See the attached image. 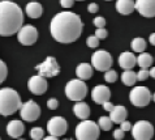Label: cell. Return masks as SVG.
<instances>
[{"label":"cell","mask_w":155,"mask_h":140,"mask_svg":"<svg viewBox=\"0 0 155 140\" xmlns=\"http://www.w3.org/2000/svg\"><path fill=\"white\" fill-rule=\"evenodd\" d=\"M82 21L78 15L73 12H60L50 24V32L55 41L60 43H72L77 41L82 33Z\"/></svg>","instance_id":"6da1fadb"},{"label":"cell","mask_w":155,"mask_h":140,"mask_svg":"<svg viewBox=\"0 0 155 140\" xmlns=\"http://www.w3.org/2000/svg\"><path fill=\"white\" fill-rule=\"evenodd\" d=\"M24 12L13 2H0V36L11 37L18 33L24 24Z\"/></svg>","instance_id":"7a4b0ae2"},{"label":"cell","mask_w":155,"mask_h":140,"mask_svg":"<svg viewBox=\"0 0 155 140\" xmlns=\"http://www.w3.org/2000/svg\"><path fill=\"white\" fill-rule=\"evenodd\" d=\"M21 103L20 94L12 88H2L0 89V115L8 117L15 114L20 110Z\"/></svg>","instance_id":"3957f363"},{"label":"cell","mask_w":155,"mask_h":140,"mask_svg":"<svg viewBox=\"0 0 155 140\" xmlns=\"http://www.w3.org/2000/svg\"><path fill=\"white\" fill-rule=\"evenodd\" d=\"M74 135L77 140H98L101 135V128L98 123L93 121H82L77 124Z\"/></svg>","instance_id":"277c9868"},{"label":"cell","mask_w":155,"mask_h":140,"mask_svg":"<svg viewBox=\"0 0 155 140\" xmlns=\"http://www.w3.org/2000/svg\"><path fill=\"white\" fill-rule=\"evenodd\" d=\"M87 94V86H86L85 81L80 80V79H73V80L68 81L65 85V96L68 100L74 102H81Z\"/></svg>","instance_id":"5b68a950"},{"label":"cell","mask_w":155,"mask_h":140,"mask_svg":"<svg viewBox=\"0 0 155 140\" xmlns=\"http://www.w3.org/2000/svg\"><path fill=\"white\" fill-rule=\"evenodd\" d=\"M129 100L130 102L137 107H145L150 103V101L153 100V94L150 93L149 88L146 86H134L130 93H129Z\"/></svg>","instance_id":"8992f818"},{"label":"cell","mask_w":155,"mask_h":140,"mask_svg":"<svg viewBox=\"0 0 155 140\" xmlns=\"http://www.w3.org/2000/svg\"><path fill=\"white\" fill-rule=\"evenodd\" d=\"M91 65L97 71L107 72L112 65V56L106 50H98L91 55Z\"/></svg>","instance_id":"52a82bcc"},{"label":"cell","mask_w":155,"mask_h":140,"mask_svg":"<svg viewBox=\"0 0 155 140\" xmlns=\"http://www.w3.org/2000/svg\"><path fill=\"white\" fill-rule=\"evenodd\" d=\"M38 75L42 77H55L60 73V65L58 64L54 56H47L45 62L35 65Z\"/></svg>","instance_id":"ba28073f"},{"label":"cell","mask_w":155,"mask_h":140,"mask_svg":"<svg viewBox=\"0 0 155 140\" xmlns=\"http://www.w3.org/2000/svg\"><path fill=\"white\" fill-rule=\"evenodd\" d=\"M132 135L134 140H151L154 136V127L147 121H138L132 127Z\"/></svg>","instance_id":"9c48e42d"},{"label":"cell","mask_w":155,"mask_h":140,"mask_svg":"<svg viewBox=\"0 0 155 140\" xmlns=\"http://www.w3.org/2000/svg\"><path fill=\"white\" fill-rule=\"evenodd\" d=\"M20 115L25 122H34L41 117V107L37 102H34L33 100L22 103V106L20 109Z\"/></svg>","instance_id":"30bf717a"},{"label":"cell","mask_w":155,"mask_h":140,"mask_svg":"<svg viewBox=\"0 0 155 140\" xmlns=\"http://www.w3.org/2000/svg\"><path fill=\"white\" fill-rule=\"evenodd\" d=\"M17 39L21 45L24 46H31L37 42L38 39V30L35 26L33 25H25L20 29V32L17 33Z\"/></svg>","instance_id":"8fae6325"},{"label":"cell","mask_w":155,"mask_h":140,"mask_svg":"<svg viewBox=\"0 0 155 140\" xmlns=\"http://www.w3.org/2000/svg\"><path fill=\"white\" fill-rule=\"evenodd\" d=\"M68 130V123L63 117H54L47 122V131L51 136L59 138L65 135Z\"/></svg>","instance_id":"7c38bea8"},{"label":"cell","mask_w":155,"mask_h":140,"mask_svg":"<svg viewBox=\"0 0 155 140\" xmlns=\"http://www.w3.org/2000/svg\"><path fill=\"white\" fill-rule=\"evenodd\" d=\"M28 88H29V90L33 94L41 96V94H45L46 92H47L48 84H47L46 77H42L39 75H35V76H31V77L29 79Z\"/></svg>","instance_id":"4fadbf2b"},{"label":"cell","mask_w":155,"mask_h":140,"mask_svg":"<svg viewBox=\"0 0 155 140\" xmlns=\"http://www.w3.org/2000/svg\"><path fill=\"white\" fill-rule=\"evenodd\" d=\"M111 98V90L106 85H97L91 90V100L95 103L103 105L104 102H108Z\"/></svg>","instance_id":"5bb4252c"},{"label":"cell","mask_w":155,"mask_h":140,"mask_svg":"<svg viewBox=\"0 0 155 140\" xmlns=\"http://www.w3.org/2000/svg\"><path fill=\"white\" fill-rule=\"evenodd\" d=\"M136 9L143 17H155V0H136Z\"/></svg>","instance_id":"9a60e30c"},{"label":"cell","mask_w":155,"mask_h":140,"mask_svg":"<svg viewBox=\"0 0 155 140\" xmlns=\"http://www.w3.org/2000/svg\"><path fill=\"white\" fill-rule=\"evenodd\" d=\"M119 64L124 71H130V69L137 64V58L133 52L124 51L119 56Z\"/></svg>","instance_id":"2e32d148"},{"label":"cell","mask_w":155,"mask_h":140,"mask_svg":"<svg viewBox=\"0 0 155 140\" xmlns=\"http://www.w3.org/2000/svg\"><path fill=\"white\" fill-rule=\"evenodd\" d=\"M24 132H25V126L21 121L15 119V121H11L9 123L7 124V134L9 135L11 138L17 139V138H20L21 135H24Z\"/></svg>","instance_id":"e0dca14e"},{"label":"cell","mask_w":155,"mask_h":140,"mask_svg":"<svg viewBox=\"0 0 155 140\" xmlns=\"http://www.w3.org/2000/svg\"><path fill=\"white\" fill-rule=\"evenodd\" d=\"M127 117H128V111L127 109L123 106V105H117V106L114 107V110L110 113V118L114 123H117V124H121L123 122L127 121Z\"/></svg>","instance_id":"ac0fdd59"},{"label":"cell","mask_w":155,"mask_h":140,"mask_svg":"<svg viewBox=\"0 0 155 140\" xmlns=\"http://www.w3.org/2000/svg\"><path fill=\"white\" fill-rule=\"evenodd\" d=\"M116 11L120 15H130L133 11H136V2L134 0H117L116 2Z\"/></svg>","instance_id":"d6986e66"},{"label":"cell","mask_w":155,"mask_h":140,"mask_svg":"<svg viewBox=\"0 0 155 140\" xmlns=\"http://www.w3.org/2000/svg\"><path fill=\"white\" fill-rule=\"evenodd\" d=\"M76 75L80 80H89L93 76V65L89 63H80L76 68Z\"/></svg>","instance_id":"ffe728a7"},{"label":"cell","mask_w":155,"mask_h":140,"mask_svg":"<svg viewBox=\"0 0 155 140\" xmlns=\"http://www.w3.org/2000/svg\"><path fill=\"white\" fill-rule=\"evenodd\" d=\"M73 113L77 118H80L81 121H87V118L90 117V107L87 103L85 102H77L73 106Z\"/></svg>","instance_id":"44dd1931"},{"label":"cell","mask_w":155,"mask_h":140,"mask_svg":"<svg viewBox=\"0 0 155 140\" xmlns=\"http://www.w3.org/2000/svg\"><path fill=\"white\" fill-rule=\"evenodd\" d=\"M26 15L30 17V19H39L43 13V7L39 3L37 2H31V3H28L26 4Z\"/></svg>","instance_id":"7402d4cb"},{"label":"cell","mask_w":155,"mask_h":140,"mask_svg":"<svg viewBox=\"0 0 155 140\" xmlns=\"http://www.w3.org/2000/svg\"><path fill=\"white\" fill-rule=\"evenodd\" d=\"M154 63V58L147 52H142L137 56V64L140 65L142 69H147L149 67H151V64Z\"/></svg>","instance_id":"603a6c76"},{"label":"cell","mask_w":155,"mask_h":140,"mask_svg":"<svg viewBox=\"0 0 155 140\" xmlns=\"http://www.w3.org/2000/svg\"><path fill=\"white\" fill-rule=\"evenodd\" d=\"M121 81H123V84L127 85V86L134 85L136 81H137V73L133 72L132 69L130 71H124L123 75H121Z\"/></svg>","instance_id":"cb8c5ba5"},{"label":"cell","mask_w":155,"mask_h":140,"mask_svg":"<svg viewBox=\"0 0 155 140\" xmlns=\"http://www.w3.org/2000/svg\"><path fill=\"white\" fill-rule=\"evenodd\" d=\"M130 47H132V50L134 52H140V54H142V52L145 51V49H146V41L143 38H141V37H137V38H134L132 41Z\"/></svg>","instance_id":"d4e9b609"},{"label":"cell","mask_w":155,"mask_h":140,"mask_svg":"<svg viewBox=\"0 0 155 140\" xmlns=\"http://www.w3.org/2000/svg\"><path fill=\"white\" fill-rule=\"evenodd\" d=\"M112 123L114 122L111 121L110 117H101L98 121V126L99 128L103 130V131H110L111 128H112Z\"/></svg>","instance_id":"484cf974"},{"label":"cell","mask_w":155,"mask_h":140,"mask_svg":"<svg viewBox=\"0 0 155 140\" xmlns=\"http://www.w3.org/2000/svg\"><path fill=\"white\" fill-rule=\"evenodd\" d=\"M30 138L33 140H43L45 139V131L41 127H34L30 130Z\"/></svg>","instance_id":"4316f807"},{"label":"cell","mask_w":155,"mask_h":140,"mask_svg":"<svg viewBox=\"0 0 155 140\" xmlns=\"http://www.w3.org/2000/svg\"><path fill=\"white\" fill-rule=\"evenodd\" d=\"M104 80L106 82H115L117 80V72L114 71V69H110L104 73Z\"/></svg>","instance_id":"83f0119b"},{"label":"cell","mask_w":155,"mask_h":140,"mask_svg":"<svg viewBox=\"0 0 155 140\" xmlns=\"http://www.w3.org/2000/svg\"><path fill=\"white\" fill-rule=\"evenodd\" d=\"M7 75H8V68H7V64L0 59V84L4 82V80L7 79Z\"/></svg>","instance_id":"f1b7e54d"},{"label":"cell","mask_w":155,"mask_h":140,"mask_svg":"<svg viewBox=\"0 0 155 140\" xmlns=\"http://www.w3.org/2000/svg\"><path fill=\"white\" fill-rule=\"evenodd\" d=\"M86 45H87L90 49H95V47L99 46V39L95 36H90L86 39Z\"/></svg>","instance_id":"f546056e"},{"label":"cell","mask_w":155,"mask_h":140,"mask_svg":"<svg viewBox=\"0 0 155 140\" xmlns=\"http://www.w3.org/2000/svg\"><path fill=\"white\" fill-rule=\"evenodd\" d=\"M93 24L95 25L98 29H103L106 26V19H104V17H102V16L95 17V19L93 20Z\"/></svg>","instance_id":"4dcf8cb0"},{"label":"cell","mask_w":155,"mask_h":140,"mask_svg":"<svg viewBox=\"0 0 155 140\" xmlns=\"http://www.w3.org/2000/svg\"><path fill=\"white\" fill-rule=\"evenodd\" d=\"M150 76V73L147 69H140L138 72H137V80L138 81H145V80H147V77Z\"/></svg>","instance_id":"1f68e13d"},{"label":"cell","mask_w":155,"mask_h":140,"mask_svg":"<svg viewBox=\"0 0 155 140\" xmlns=\"http://www.w3.org/2000/svg\"><path fill=\"white\" fill-rule=\"evenodd\" d=\"M59 106V101L56 98H50L48 101H47V107L50 109V110H56Z\"/></svg>","instance_id":"d6a6232c"},{"label":"cell","mask_w":155,"mask_h":140,"mask_svg":"<svg viewBox=\"0 0 155 140\" xmlns=\"http://www.w3.org/2000/svg\"><path fill=\"white\" fill-rule=\"evenodd\" d=\"M107 36H108V32H107L104 28H103V29H98L95 32V37L98 39H104V38H107Z\"/></svg>","instance_id":"836d02e7"},{"label":"cell","mask_w":155,"mask_h":140,"mask_svg":"<svg viewBox=\"0 0 155 140\" xmlns=\"http://www.w3.org/2000/svg\"><path fill=\"white\" fill-rule=\"evenodd\" d=\"M124 131L121 130V128H117V130H115L114 131V139H116V140H123L124 139Z\"/></svg>","instance_id":"e575fe53"},{"label":"cell","mask_w":155,"mask_h":140,"mask_svg":"<svg viewBox=\"0 0 155 140\" xmlns=\"http://www.w3.org/2000/svg\"><path fill=\"white\" fill-rule=\"evenodd\" d=\"M132 123L130 122H128V121H125V122H123L121 124H120V128H121L124 132H125V131H132Z\"/></svg>","instance_id":"d590c367"},{"label":"cell","mask_w":155,"mask_h":140,"mask_svg":"<svg viewBox=\"0 0 155 140\" xmlns=\"http://www.w3.org/2000/svg\"><path fill=\"white\" fill-rule=\"evenodd\" d=\"M87 11L90 13H97L99 11V5H98L97 3H90L89 5H87Z\"/></svg>","instance_id":"8d00e7d4"},{"label":"cell","mask_w":155,"mask_h":140,"mask_svg":"<svg viewBox=\"0 0 155 140\" xmlns=\"http://www.w3.org/2000/svg\"><path fill=\"white\" fill-rule=\"evenodd\" d=\"M74 3V0H60V5L63 8H71Z\"/></svg>","instance_id":"74e56055"},{"label":"cell","mask_w":155,"mask_h":140,"mask_svg":"<svg viewBox=\"0 0 155 140\" xmlns=\"http://www.w3.org/2000/svg\"><path fill=\"white\" fill-rule=\"evenodd\" d=\"M102 106H103V109H104V110H106V111H110V113H111V111H112V110H114L115 105H114L112 102H110V101H108V102H104V103H103V105H102Z\"/></svg>","instance_id":"f35d334b"},{"label":"cell","mask_w":155,"mask_h":140,"mask_svg":"<svg viewBox=\"0 0 155 140\" xmlns=\"http://www.w3.org/2000/svg\"><path fill=\"white\" fill-rule=\"evenodd\" d=\"M149 41H150V43H151L153 46H155V33H151V34H150Z\"/></svg>","instance_id":"ab89813d"},{"label":"cell","mask_w":155,"mask_h":140,"mask_svg":"<svg viewBox=\"0 0 155 140\" xmlns=\"http://www.w3.org/2000/svg\"><path fill=\"white\" fill-rule=\"evenodd\" d=\"M149 73H150V76H151L153 79H155V67H151V68H150Z\"/></svg>","instance_id":"60d3db41"},{"label":"cell","mask_w":155,"mask_h":140,"mask_svg":"<svg viewBox=\"0 0 155 140\" xmlns=\"http://www.w3.org/2000/svg\"><path fill=\"white\" fill-rule=\"evenodd\" d=\"M43 140H59L58 138H55V136H51V135H50V136H47V138H45V139H43Z\"/></svg>","instance_id":"b9f144b4"},{"label":"cell","mask_w":155,"mask_h":140,"mask_svg":"<svg viewBox=\"0 0 155 140\" xmlns=\"http://www.w3.org/2000/svg\"><path fill=\"white\" fill-rule=\"evenodd\" d=\"M153 101H154V102H155V93H154V94H153Z\"/></svg>","instance_id":"7bdbcfd3"},{"label":"cell","mask_w":155,"mask_h":140,"mask_svg":"<svg viewBox=\"0 0 155 140\" xmlns=\"http://www.w3.org/2000/svg\"><path fill=\"white\" fill-rule=\"evenodd\" d=\"M64 140H73V139H64Z\"/></svg>","instance_id":"ee69618b"},{"label":"cell","mask_w":155,"mask_h":140,"mask_svg":"<svg viewBox=\"0 0 155 140\" xmlns=\"http://www.w3.org/2000/svg\"><path fill=\"white\" fill-rule=\"evenodd\" d=\"M77 2H84V0H77Z\"/></svg>","instance_id":"f6af8a7d"},{"label":"cell","mask_w":155,"mask_h":140,"mask_svg":"<svg viewBox=\"0 0 155 140\" xmlns=\"http://www.w3.org/2000/svg\"><path fill=\"white\" fill-rule=\"evenodd\" d=\"M17 140H25V139H17Z\"/></svg>","instance_id":"bcb514c9"},{"label":"cell","mask_w":155,"mask_h":140,"mask_svg":"<svg viewBox=\"0 0 155 140\" xmlns=\"http://www.w3.org/2000/svg\"><path fill=\"white\" fill-rule=\"evenodd\" d=\"M106 2H111V0H106Z\"/></svg>","instance_id":"7dc6e473"},{"label":"cell","mask_w":155,"mask_h":140,"mask_svg":"<svg viewBox=\"0 0 155 140\" xmlns=\"http://www.w3.org/2000/svg\"><path fill=\"white\" fill-rule=\"evenodd\" d=\"M0 140H2V138H0Z\"/></svg>","instance_id":"c3c4849f"}]
</instances>
